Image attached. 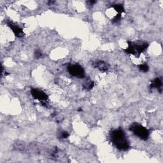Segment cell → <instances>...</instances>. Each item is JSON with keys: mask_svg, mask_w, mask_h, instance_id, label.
Returning a JSON list of instances; mask_svg holds the SVG:
<instances>
[{"mask_svg": "<svg viewBox=\"0 0 163 163\" xmlns=\"http://www.w3.org/2000/svg\"><path fill=\"white\" fill-rule=\"evenodd\" d=\"M94 66L96 68H98L101 72H105L108 69V64L103 61H96L94 64Z\"/></svg>", "mask_w": 163, "mask_h": 163, "instance_id": "obj_7", "label": "cell"}, {"mask_svg": "<svg viewBox=\"0 0 163 163\" xmlns=\"http://www.w3.org/2000/svg\"><path fill=\"white\" fill-rule=\"evenodd\" d=\"M69 136L70 135L67 131H63L61 132V134H60L59 137L61 139H66V138H68Z\"/></svg>", "mask_w": 163, "mask_h": 163, "instance_id": "obj_12", "label": "cell"}, {"mask_svg": "<svg viewBox=\"0 0 163 163\" xmlns=\"http://www.w3.org/2000/svg\"><path fill=\"white\" fill-rule=\"evenodd\" d=\"M69 73L73 77L78 78L85 77V70L79 64H70L68 66Z\"/></svg>", "mask_w": 163, "mask_h": 163, "instance_id": "obj_4", "label": "cell"}, {"mask_svg": "<svg viewBox=\"0 0 163 163\" xmlns=\"http://www.w3.org/2000/svg\"><path fill=\"white\" fill-rule=\"evenodd\" d=\"M8 26L11 29V31L14 33L15 37L21 38L24 35L22 28H21L19 26L15 24V23L10 22L8 23Z\"/></svg>", "mask_w": 163, "mask_h": 163, "instance_id": "obj_6", "label": "cell"}, {"mask_svg": "<svg viewBox=\"0 0 163 163\" xmlns=\"http://www.w3.org/2000/svg\"><path fill=\"white\" fill-rule=\"evenodd\" d=\"M94 85V82L92 81V80H87V81H86V82L84 83L83 84V87L84 88H85L86 90H90L92 89V88L93 87Z\"/></svg>", "mask_w": 163, "mask_h": 163, "instance_id": "obj_10", "label": "cell"}, {"mask_svg": "<svg viewBox=\"0 0 163 163\" xmlns=\"http://www.w3.org/2000/svg\"><path fill=\"white\" fill-rule=\"evenodd\" d=\"M112 7L119 14H122L123 12H124V6L121 4L113 5L112 6Z\"/></svg>", "mask_w": 163, "mask_h": 163, "instance_id": "obj_9", "label": "cell"}, {"mask_svg": "<svg viewBox=\"0 0 163 163\" xmlns=\"http://www.w3.org/2000/svg\"><path fill=\"white\" fill-rule=\"evenodd\" d=\"M138 68L140 71L143 72H147L149 70V66L147 64H142L138 66Z\"/></svg>", "mask_w": 163, "mask_h": 163, "instance_id": "obj_11", "label": "cell"}, {"mask_svg": "<svg viewBox=\"0 0 163 163\" xmlns=\"http://www.w3.org/2000/svg\"><path fill=\"white\" fill-rule=\"evenodd\" d=\"M162 86V80L159 78H156L151 83V87L152 88H156V89H161Z\"/></svg>", "mask_w": 163, "mask_h": 163, "instance_id": "obj_8", "label": "cell"}, {"mask_svg": "<svg viewBox=\"0 0 163 163\" xmlns=\"http://www.w3.org/2000/svg\"><path fill=\"white\" fill-rule=\"evenodd\" d=\"M31 93L34 99L39 100L41 103L46 102V101L48 99V96L45 93L42 91L41 90L38 89H33Z\"/></svg>", "mask_w": 163, "mask_h": 163, "instance_id": "obj_5", "label": "cell"}, {"mask_svg": "<svg viewBox=\"0 0 163 163\" xmlns=\"http://www.w3.org/2000/svg\"><path fill=\"white\" fill-rule=\"evenodd\" d=\"M42 56V54L41 52V51H35V56L37 58H40Z\"/></svg>", "mask_w": 163, "mask_h": 163, "instance_id": "obj_13", "label": "cell"}, {"mask_svg": "<svg viewBox=\"0 0 163 163\" xmlns=\"http://www.w3.org/2000/svg\"><path fill=\"white\" fill-rule=\"evenodd\" d=\"M128 47L126 50V52L128 54H132L134 56H140L142 53L145 51L148 44L146 42H142V43H134L132 41H128Z\"/></svg>", "mask_w": 163, "mask_h": 163, "instance_id": "obj_2", "label": "cell"}, {"mask_svg": "<svg viewBox=\"0 0 163 163\" xmlns=\"http://www.w3.org/2000/svg\"><path fill=\"white\" fill-rule=\"evenodd\" d=\"M135 136L141 138L143 140H147L150 135V131L148 129L139 124H133L129 128Z\"/></svg>", "mask_w": 163, "mask_h": 163, "instance_id": "obj_3", "label": "cell"}, {"mask_svg": "<svg viewBox=\"0 0 163 163\" xmlns=\"http://www.w3.org/2000/svg\"><path fill=\"white\" fill-rule=\"evenodd\" d=\"M112 142L118 149L126 150L129 148V143L123 130L117 129L113 130L110 133Z\"/></svg>", "mask_w": 163, "mask_h": 163, "instance_id": "obj_1", "label": "cell"}]
</instances>
